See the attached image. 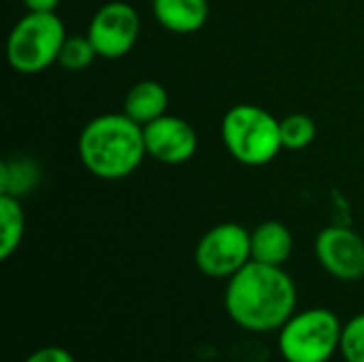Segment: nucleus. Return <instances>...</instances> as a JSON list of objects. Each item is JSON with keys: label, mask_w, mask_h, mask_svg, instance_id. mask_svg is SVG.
Returning <instances> with one entry per match:
<instances>
[{"label": "nucleus", "mask_w": 364, "mask_h": 362, "mask_svg": "<svg viewBox=\"0 0 364 362\" xmlns=\"http://www.w3.org/2000/svg\"><path fill=\"white\" fill-rule=\"evenodd\" d=\"M296 301L292 277L282 267L256 260L235 273L224 292L228 318L250 333L279 331L296 314Z\"/></svg>", "instance_id": "1"}, {"label": "nucleus", "mask_w": 364, "mask_h": 362, "mask_svg": "<svg viewBox=\"0 0 364 362\" xmlns=\"http://www.w3.org/2000/svg\"><path fill=\"white\" fill-rule=\"evenodd\" d=\"M77 154L90 175L105 181L126 179L147 158L143 126L124 111L96 115L81 128Z\"/></svg>", "instance_id": "2"}, {"label": "nucleus", "mask_w": 364, "mask_h": 362, "mask_svg": "<svg viewBox=\"0 0 364 362\" xmlns=\"http://www.w3.org/2000/svg\"><path fill=\"white\" fill-rule=\"evenodd\" d=\"M226 151L243 166H264L284 149L279 119L258 105H235L222 117Z\"/></svg>", "instance_id": "3"}, {"label": "nucleus", "mask_w": 364, "mask_h": 362, "mask_svg": "<svg viewBox=\"0 0 364 362\" xmlns=\"http://www.w3.org/2000/svg\"><path fill=\"white\" fill-rule=\"evenodd\" d=\"M66 36L64 21L58 13L28 11L9 32L6 62L19 75L43 73L51 64H58Z\"/></svg>", "instance_id": "4"}, {"label": "nucleus", "mask_w": 364, "mask_h": 362, "mask_svg": "<svg viewBox=\"0 0 364 362\" xmlns=\"http://www.w3.org/2000/svg\"><path fill=\"white\" fill-rule=\"evenodd\" d=\"M341 331L335 312L311 307L294 314L279 329L277 348L286 362H328L339 352Z\"/></svg>", "instance_id": "5"}, {"label": "nucleus", "mask_w": 364, "mask_h": 362, "mask_svg": "<svg viewBox=\"0 0 364 362\" xmlns=\"http://www.w3.org/2000/svg\"><path fill=\"white\" fill-rule=\"evenodd\" d=\"M252 260V233L237 224L224 222L209 228L196 243V269L211 280H230Z\"/></svg>", "instance_id": "6"}, {"label": "nucleus", "mask_w": 364, "mask_h": 362, "mask_svg": "<svg viewBox=\"0 0 364 362\" xmlns=\"http://www.w3.org/2000/svg\"><path fill=\"white\" fill-rule=\"evenodd\" d=\"M141 34L139 11L128 0H113L102 4L87 26V36L105 60H119L132 51Z\"/></svg>", "instance_id": "7"}, {"label": "nucleus", "mask_w": 364, "mask_h": 362, "mask_svg": "<svg viewBox=\"0 0 364 362\" xmlns=\"http://www.w3.org/2000/svg\"><path fill=\"white\" fill-rule=\"evenodd\" d=\"M320 267L339 282L364 277V239L352 228L335 224L318 233L314 243Z\"/></svg>", "instance_id": "8"}, {"label": "nucleus", "mask_w": 364, "mask_h": 362, "mask_svg": "<svg viewBox=\"0 0 364 362\" xmlns=\"http://www.w3.org/2000/svg\"><path fill=\"white\" fill-rule=\"evenodd\" d=\"M147 156L162 164H183L198 149V134L190 122L179 115H162L143 126Z\"/></svg>", "instance_id": "9"}, {"label": "nucleus", "mask_w": 364, "mask_h": 362, "mask_svg": "<svg viewBox=\"0 0 364 362\" xmlns=\"http://www.w3.org/2000/svg\"><path fill=\"white\" fill-rule=\"evenodd\" d=\"M156 21L175 34L198 32L209 19V0H154Z\"/></svg>", "instance_id": "10"}, {"label": "nucleus", "mask_w": 364, "mask_h": 362, "mask_svg": "<svg viewBox=\"0 0 364 362\" xmlns=\"http://www.w3.org/2000/svg\"><path fill=\"white\" fill-rule=\"evenodd\" d=\"M294 250V237L284 222L267 220L252 230V260L282 267Z\"/></svg>", "instance_id": "11"}, {"label": "nucleus", "mask_w": 364, "mask_h": 362, "mask_svg": "<svg viewBox=\"0 0 364 362\" xmlns=\"http://www.w3.org/2000/svg\"><path fill=\"white\" fill-rule=\"evenodd\" d=\"M168 109V92L162 83L154 79H145L134 83L124 98V113L141 126L166 115Z\"/></svg>", "instance_id": "12"}, {"label": "nucleus", "mask_w": 364, "mask_h": 362, "mask_svg": "<svg viewBox=\"0 0 364 362\" xmlns=\"http://www.w3.org/2000/svg\"><path fill=\"white\" fill-rule=\"evenodd\" d=\"M38 179L41 166L28 156L4 158L0 162V194L21 198L38 186Z\"/></svg>", "instance_id": "13"}, {"label": "nucleus", "mask_w": 364, "mask_h": 362, "mask_svg": "<svg viewBox=\"0 0 364 362\" xmlns=\"http://www.w3.org/2000/svg\"><path fill=\"white\" fill-rule=\"evenodd\" d=\"M26 213L17 196L0 194V260H9L21 245Z\"/></svg>", "instance_id": "14"}, {"label": "nucleus", "mask_w": 364, "mask_h": 362, "mask_svg": "<svg viewBox=\"0 0 364 362\" xmlns=\"http://www.w3.org/2000/svg\"><path fill=\"white\" fill-rule=\"evenodd\" d=\"M96 58H98V53L87 34H70V36H66V41L60 49L58 64L68 73H81V70L90 68Z\"/></svg>", "instance_id": "15"}, {"label": "nucleus", "mask_w": 364, "mask_h": 362, "mask_svg": "<svg viewBox=\"0 0 364 362\" xmlns=\"http://www.w3.org/2000/svg\"><path fill=\"white\" fill-rule=\"evenodd\" d=\"M279 126H282L284 149H290V151H301V149L309 147L318 134L316 122L305 113L286 115L284 119H279Z\"/></svg>", "instance_id": "16"}, {"label": "nucleus", "mask_w": 364, "mask_h": 362, "mask_svg": "<svg viewBox=\"0 0 364 362\" xmlns=\"http://www.w3.org/2000/svg\"><path fill=\"white\" fill-rule=\"evenodd\" d=\"M339 352L346 362H364V312L343 324Z\"/></svg>", "instance_id": "17"}, {"label": "nucleus", "mask_w": 364, "mask_h": 362, "mask_svg": "<svg viewBox=\"0 0 364 362\" xmlns=\"http://www.w3.org/2000/svg\"><path fill=\"white\" fill-rule=\"evenodd\" d=\"M23 362H75L73 354L58 346H47L36 352H32Z\"/></svg>", "instance_id": "18"}, {"label": "nucleus", "mask_w": 364, "mask_h": 362, "mask_svg": "<svg viewBox=\"0 0 364 362\" xmlns=\"http://www.w3.org/2000/svg\"><path fill=\"white\" fill-rule=\"evenodd\" d=\"M21 2L28 11L34 13H55V9L60 6V0H21Z\"/></svg>", "instance_id": "19"}]
</instances>
